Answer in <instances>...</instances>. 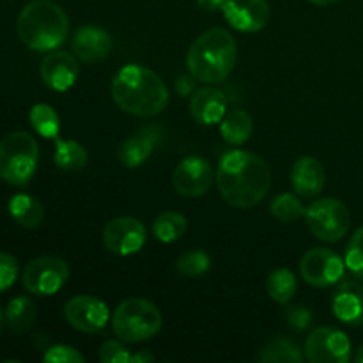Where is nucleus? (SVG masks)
<instances>
[{"mask_svg": "<svg viewBox=\"0 0 363 363\" xmlns=\"http://www.w3.org/2000/svg\"><path fill=\"white\" fill-rule=\"evenodd\" d=\"M147 230L140 220L133 216H119L106 223L103 243L116 255H133L145 245Z\"/></svg>", "mask_w": 363, "mask_h": 363, "instance_id": "nucleus-12", "label": "nucleus"}, {"mask_svg": "<svg viewBox=\"0 0 363 363\" xmlns=\"http://www.w3.org/2000/svg\"><path fill=\"white\" fill-rule=\"evenodd\" d=\"M211 268V257L204 250H190L176 261V269L184 277H202Z\"/></svg>", "mask_w": 363, "mask_h": 363, "instance_id": "nucleus-30", "label": "nucleus"}, {"mask_svg": "<svg viewBox=\"0 0 363 363\" xmlns=\"http://www.w3.org/2000/svg\"><path fill=\"white\" fill-rule=\"evenodd\" d=\"M305 222L308 230L325 243H337L347 234L351 225V215L342 201L333 197L319 199L305 211Z\"/></svg>", "mask_w": 363, "mask_h": 363, "instance_id": "nucleus-7", "label": "nucleus"}, {"mask_svg": "<svg viewBox=\"0 0 363 363\" xmlns=\"http://www.w3.org/2000/svg\"><path fill=\"white\" fill-rule=\"evenodd\" d=\"M9 213L21 227H27V229L41 225L45 218V208L41 202L27 194H18L11 199Z\"/></svg>", "mask_w": 363, "mask_h": 363, "instance_id": "nucleus-22", "label": "nucleus"}, {"mask_svg": "<svg viewBox=\"0 0 363 363\" xmlns=\"http://www.w3.org/2000/svg\"><path fill=\"white\" fill-rule=\"evenodd\" d=\"M353 360L357 362V363H363V344H362V346L358 347V350H357V353H354V358H353Z\"/></svg>", "mask_w": 363, "mask_h": 363, "instance_id": "nucleus-40", "label": "nucleus"}, {"mask_svg": "<svg viewBox=\"0 0 363 363\" xmlns=\"http://www.w3.org/2000/svg\"><path fill=\"white\" fill-rule=\"evenodd\" d=\"M20 41L35 52L59 48L69 32V18L59 4L52 0H34L21 9L16 20Z\"/></svg>", "mask_w": 363, "mask_h": 363, "instance_id": "nucleus-4", "label": "nucleus"}, {"mask_svg": "<svg viewBox=\"0 0 363 363\" xmlns=\"http://www.w3.org/2000/svg\"><path fill=\"white\" fill-rule=\"evenodd\" d=\"M346 262L330 248H312L301 257L300 273L307 284L314 287H330L340 282Z\"/></svg>", "mask_w": 363, "mask_h": 363, "instance_id": "nucleus-10", "label": "nucleus"}, {"mask_svg": "<svg viewBox=\"0 0 363 363\" xmlns=\"http://www.w3.org/2000/svg\"><path fill=\"white\" fill-rule=\"evenodd\" d=\"M291 184L301 197H318L326 184L325 167L312 156L296 160L291 169Z\"/></svg>", "mask_w": 363, "mask_h": 363, "instance_id": "nucleus-19", "label": "nucleus"}, {"mask_svg": "<svg viewBox=\"0 0 363 363\" xmlns=\"http://www.w3.org/2000/svg\"><path fill=\"white\" fill-rule=\"evenodd\" d=\"M259 362L264 363H301L305 360L303 350L289 339H272L259 350Z\"/></svg>", "mask_w": 363, "mask_h": 363, "instance_id": "nucleus-23", "label": "nucleus"}, {"mask_svg": "<svg viewBox=\"0 0 363 363\" xmlns=\"http://www.w3.org/2000/svg\"><path fill=\"white\" fill-rule=\"evenodd\" d=\"M41 80L46 87L64 92L74 85L80 74L78 60L67 52H52L41 62Z\"/></svg>", "mask_w": 363, "mask_h": 363, "instance_id": "nucleus-15", "label": "nucleus"}, {"mask_svg": "<svg viewBox=\"0 0 363 363\" xmlns=\"http://www.w3.org/2000/svg\"><path fill=\"white\" fill-rule=\"evenodd\" d=\"M286 321L289 328L296 332H305L314 323V312L308 311L305 305H294L286 311Z\"/></svg>", "mask_w": 363, "mask_h": 363, "instance_id": "nucleus-33", "label": "nucleus"}, {"mask_svg": "<svg viewBox=\"0 0 363 363\" xmlns=\"http://www.w3.org/2000/svg\"><path fill=\"white\" fill-rule=\"evenodd\" d=\"M160 138H162V130L158 126L142 128L133 137L126 138L119 145V151H117L119 162L128 169H137V167L144 165L151 158Z\"/></svg>", "mask_w": 363, "mask_h": 363, "instance_id": "nucleus-18", "label": "nucleus"}, {"mask_svg": "<svg viewBox=\"0 0 363 363\" xmlns=\"http://www.w3.org/2000/svg\"><path fill=\"white\" fill-rule=\"evenodd\" d=\"M252 131H254V119L247 110L234 108L220 121V133L230 145L245 144L252 137Z\"/></svg>", "mask_w": 363, "mask_h": 363, "instance_id": "nucleus-21", "label": "nucleus"}, {"mask_svg": "<svg viewBox=\"0 0 363 363\" xmlns=\"http://www.w3.org/2000/svg\"><path fill=\"white\" fill-rule=\"evenodd\" d=\"M346 268L353 273L357 279L363 280V227L357 230V233L351 236L350 243L346 247Z\"/></svg>", "mask_w": 363, "mask_h": 363, "instance_id": "nucleus-31", "label": "nucleus"}, {"mask_svg": "<svg viewBox=\"0 0 363 363\" xmlns=\"http://www.w3.org/2000/svg\"><path fill=\"white\" fill-rule=\"evenodd\" d=\"M195 2H197V6L201 7L202 11H206V13H216V11L222 9L225 0H195Z\"/></svg>", "mask_w": 363, "mask_h": 363, "instance_id": "nucleus-37", "label": "nucleus"}, {"mask_svg": "<svg viewBox=\"0 0 363 363\" xmlns=\"http://www.w3.org/2000/svg\"><path fill=\"white\" fill-rule=\"evenodd\" d=\"M216 181L211 163L202 156H188L172 174V184L183 197H202Z\"/></svg>", "mask_w": 363, "mask_h": 363, "instance_id": "nucleus-11", "label": "nucleus"}, {"mask_svg": "<svg viewBox=\"0 0 363 363\" xmlns=\"http://www.w3.org/2000/svg\"><path fill=\"white\" fill-rule=\"evenodd\" d=\"M220 195L229 206L250 209L264 201L272 188V170L261 156L250 151H229L216 169Z\"/></svg>", "mask_w": 363, "mask_h": 363, "instance_id": "nucleus-1", "label": "nucleus"}, {"mask_svg": "<svg viewBox=\"0 0 363 363\" xmlns=\"http://www.w3.org/2000/svg\"><path fill=\"white\" fill-rule=\"evenodd\" d=\"M112 35L101 27L87 25L74 32L71 39V50L80 60L89 64L101 62L112 52Z\"/></svg>", "mask_w": 363, "mask_h": 363, "instance_id": "nucleus-16", "label": "nucleus"}, {"mask_svg": "<svg viewBox=\"0 0 363 363\" xmlns=\"http://www.w3.org/2000/svg\"><path fill=\"white\" fill-rule=\"evenodd\" d=\"M308 2L315 4V6H332V4L339 2V0H308Z\"/></svg>", "mask_w": 363, "mask_h": 363, "instance_id": "nucleus-39", "label": "nucleus"}, {"mask_svg": "<svg viewBox=\"0 0 363 363\" xmlns=\"http://www.w3.org/2000/svg\"><path fill=\"white\" fill-rule=\"evenodd\" d=\"M69 279V266L64 259L52 257H38L28 262L23 269V286L28 293L35 296H52L59 293L64 284Z\"/></svg>", "mask_w": 363, "mask_h": 363, "instance_id": "nucleus-8", "label": "nucleus"}, {"mask_svg": "<svg viewBox=\"0 0 363 363\" xmlns=\"http://www.w3.org/2000/svg\"><path fill=\"white\" fill-rule=\"evenodd\" d=\"M298 289L296 277L291 269L277 268L266 279V291L277 303L287 305L294 298Z\"/></svg>", "mask_w": 363, "mask_h": 363, "instance_id": "nucleus-25", "label": "nucleus"}, {"mask_svg": "<svg viewBox=\"0 0 363 363\" xmlns=\"http://www.w3.org/2000/svg\"><path fill=\"white\" fill-rule=\"evenodd\" d=\"M112 99L123 112L155 117L169 105V89L160 74L138 64L121 67L112 80Z\"/></svg>", "mask_w": 363, "mask_h": 363, "instance_id": "nucleus-2", "label": "nucleus"}, {"mask_svg": "<svg viewBox=\"0 0 363 363\" xmlns=\"http://www.w3.org/2000/svg\"><path fill=\"white\" fill-rule=\"evenodd\" d=\"M305 360L311 363H347L351 360V342L347 335L333 326H321L305 340Z\"/></svg>", "mask_w": 363, "mask_h": 363, "instance_id": "nucleus-9", "label": "nucleus"}, {"mask_svg": "<svg viewBox=\"0 0 363 363\" xmlns=\"http://www.w3.org/2000/svg\"><path fill=\"white\" fill-rule=\"evenodd\" d=\"M64 318L74 330L84 333H98L106 326L110 311L103 300L89 294L73 296L64 305Z\"/></svg>", "mask_w": 363, "mask_h": 363, "instance_id": "nucleus-13", "label": "nucleus"}, {"mask_svg": "<svg viewBox=\"0 0 363 363\" xmlns=\"http://www.w3.org/2000/svg\"><path fill=\"white\" fill-rule=\"evenodd\" d=\"M333 315L347 326H363V286L357 280H346L337 287L332 298Z\"/></svg>", "mask_w": 363, "mask_h": 363, "instance_id": "nucleus-17", "label": "nucleus"}, {"mask_svg": "<svg viewBox=\"0 0 363 363\" xmlns=\"http://www.w3.org/2000/svg\"><path fill=\"white\" fill-rule=\"evenodd\" d=\"M155 362V354L149 353V351H142V353L131 354L130 363H151Z\"/></svg>", "mask_w": 363, "mask_h": 363, "instance_id": "nucleus-38", "label": "nucleus"}, {"mask_svg": "<svg viewBox=\"0 0 363 363\" xmlns=\"http://www.w3.org/2000/svg\"><path fill=\"white\" fill-rule=\"evenodd\" d=\"M4 325H6V314H4L2 307H0V335H2V330H4Z\"/></svg>", "mask_w": 363, "mask_h": 363, "instance_id": "nucleus-41", "label": "nucleus"}, {"mask_svg": "<svg viewBox=\"0 0 363 363\" xmlns=\"http://www.w3.org/2000/svg\"><path fill=\"white\" fill-rule=\"evenodd\" d=\"M188 223L181 213L165 211L152 222V233L155 238L162 243H174L186 234Z\"/></svg>", "mask_w": 363, "mask_h": 363, "instance_id": "nucleus-26", "label": "nucleus"}, {"mask_svg": "<svg viewBox=\"0 0 363 363\" xmlns=\"http://www.w3.org/2000/svg\"><path fill=\"white\" fill-rule=\"evenodd\" d=\"M32 128L45 138H57L60 131V121L55 110L46 103H38L28 113Z\"/></svg>", "mask_w": 363, "mask_h": 363, "instance_id": "nucleus-28", "label": "nucleus"}, {"mask_svg": "<svg viewBox=\"0 0 363 363\" xmlns=\"http://www.w3.org/2000/svg\"><path fill=\"white\" fill-rule=\"evenodd\" d=\"M43 360L46 363H84L85 358L84 354L78 350L71 346H64V344H59V346H52L46 350Z\"/></svg>", "mask_w": 363, "mask_h": 363, "instance_id": "nucleus-32", "label": "nucleus"}, {"mask_svg": "<svg viewBox=\"0 0 363 363\" xmlns=\"http://www.w3.org/2000/svg\"><path fill=\"white\" fill-rule=\"evenodd\" d=\"M18 279V261L7 252H0V293L9 289Z\"/></svg>", "mask_w": 363, "mask_h": 363, "instance_id": "nucleus-34", "label": "nucleus"}, {"mask_svg": "<svg viewBox=\"0 0 363 363\" xmlns=\"http://www.w3.org/2000/svg\"><path fill=\"white\" fill-rule=\"evenodd\" d=\"M39 145L27 131H14L0 140V179L23 186L38 170Z\"/></svg>", "mask_w": 363, "mask_h": 363, "instance_id": "nucleus-6", "label": "nucleus"}, {"mask_svg": "<svg viewBox=\"0 0 363 363\" xmlns=\"http://www.w3.org/2000/svg\"><path fill=\"white\" fill-rule=\"evenodd\" d=\"M57 142L55 155H53V162L59 169L62 170H82L87 165V151L82 144L74 140H59Z\"/></svg>", "mask_w": 363, "mask_h": 363, "instance_id": "nucleus-27", "label": "nucleus"}, {"mask_svg": "<svg viewBox=\"0 0 363 363\" xmlns=\"http://www.w3.org/2000/svg\"><path fill=\"white\" fill-rule=\"evenodd\" d=\"M158 307L144 298H128L113 311L112 328L121 340L130 344L152 339L162 328Z\"/></svg>", "mask_w": 363, "mask_h": 363, "instance_id": "nucleus-5", "label": "nucleus"}, {"mask_svg": "<svg viewBox=\"0 0 363 363\" xmlns=\"http://www.w3.org/2000/svg\"><path fill=\"white\" fill-rule=\"evenodd\" d=\"M130 351L117 340H106L99 350V360L103 363H130Z\"/></svg>", "mask_w": 363, "mask_h": 363, "instance_id": "nucleus-35", "label": "nucleus"}, {"mask_svg": "<svg viewBox=\"0 0 363 363\" xmlns=\"http://www.w3.org/2000/svg\"><path fill=\"white\" fill-rule=\"evenodd\" d=\"M269 211H272V215L275 216L279 222L291 223L294 222V220L305 216L307 208L301 204V201L296 197V195L280 194L272 199V202H269Z\"/></svg>", "mask_w": 363, "mask_h": 363, "instance_id": "nucleus-29", "label": "nucleus"}, {"mask_svg": "<svg viewBox=\"0 0 363 363\" xmlns=\"http://www.w3.org/2000/svg\"><path fill=\"white\" fill-rule=\"evenodd\" d=\"M195 80L197 78L194 74H181L177 77L176 80V91L179 96H188V94H194L195 92Z\"/></svg>", "mask_w": 363, "mask_h": 363, "instance_id": "nucleus-36", "label": "nucleus"}, {"mask_svg": "<svg viewBox=\"0 0 363 363\" xmlns=\"http://www.w3.org/2000/svg\"><path fill=\"white\" fill-rule=\"evenodd\" d=\"M227 99L222 91L215 87H202L191 94L190 113L195 123L202 126H211L220 123L225 116Z\"/></svg>", "mask_w": 363, "mask_h": 363, "instance_id": "nucleus-20", "label": "nucleus"}, {"mask_svg": "<svg viewBox=\"0 0 363 363\" xmlns=\"http://www.w3.org/2000/svg\"><path fill=\"white\" fill-rule=\"evenodd\" d=\"M238 45L229 30L215 27L191 43L186 55L188 71L202 84H220L234 71Z\"/></svg>", "mask_w": 363, "mask_h": 363, "instance_id": "nucleus-3", "label": "nucleus"}, {"mask_svg": "<svg viewBox=\"0 0 363 363\" xmlns=\"http://www.w3.org/2000/svg\"><path fill=\"white\" fill-rule=\"evenodd\" d=\"M35 305L30 298L18 296L6 308V325L13 333H25L35 321Z\"/></svg>", "mask_w": 363, "mask_h": 363, "instance_id": "nucleus-24", "label": "nucleus"}, {"mask_svg": "<svg viewBox=\"0 0 363 363\" xmlns=\"http://www.w3.org/2000/svg\"><path fill=\"white\" fill-rule=\"evenodd\" d=\"M222 13L230 27L247 34L262 30L272 14L268 0H225Z\"/></svg>", "mask_w": 363, "mask_h": 363, "instance_id": "nucleus-14", "label": "nucleus"}]
</instances>
